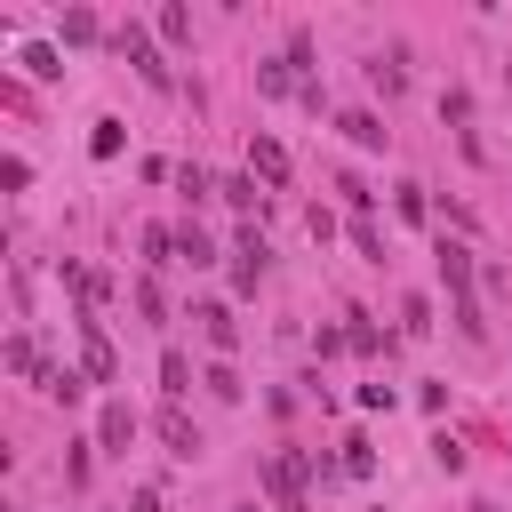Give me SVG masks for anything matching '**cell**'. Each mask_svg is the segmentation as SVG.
<instances>
[{
  "label": "cell",
  "instance_id": "obj_1",
  "mask_svg": "<svg viewBox=\"0 0 512 512\" xmlns=\"http://www.w3.org/2000/svg\"><path fill=\"white\" fill-rule=\"evenodd\" d=\"M440 280H448V304H456V336L488 344V320H480V296H472V248L464 240H440Z\"/></svg>",
  "mask_w": 512,
  "mask_h": 512
},
{
  "label": "cell",
  "instance_id": "obj_2",
  "mask_svg": "<svg viewBox=\"0 0 512 512\" xmlns=\"http://www.w3.org/2000/svg\"><path fill=\"white\" fill-rule=\"evenodd\" d=\"M304 480H312V448H304V456H296V448L264 456V488H272L280 512H304Z\"/></svg>",
  "mask_w": 512,
  "mask_h": 512
},
{
  "label": "cell",
  "instance_id": "obj_3",
  "mask_svg": "<svg viewBox=\"0 0 512 512\" xmlns=\"http://www.w3.org/2000/svg\"><path fill=\"white\" fill-rule=\"evenodd\" d=\"M256 280H264V232L248 224V232H240V248H232V288H240V296H256Z\"/></svg>",
  "mask_w": 512,
  "mask_h": 512
},
{
  "label": "cell",
  "instance_id": "obj_4",
  "mask_svg": "<svg viewBox=\"0 0 512 512\" xmlns=\"http://www.w3.org/2000/svg\"><path fill=\"white\" fill-rule=\"evenodd\" d=\"M120 56H128V64H136V72H144L152 88H168V64H160V48H152V40L136 32V24H120Z\"/></svg>",
  "mask_w": 512,
  "mask_h": 512
},
{
  "label": "cell",
  "instance_id": "obj_5",
  "mask_svg": "<svg viewBox=\"0 0 512 512\" xmlns=\"http://www.w3.org/2000/svg\"><path fill=\"white\" fill-rule=\"evenodd\" d=\"M128 440H136V416H128V400H112V408L96 416V448H104V456H128Z\"/></svg>",
  "mask_w": 512,
  "mask_h": 512
},
{
  "label": "cell",
  "instance_id": "obj_6",
  "mask_svg": "<svg viewBox=\"0 0 512 512\" xmlns=\"http://www.w3.org/2000/svg\"><path fill=\"white\" fill-rule=\"evenodd\" d=\"M160 440H168V456H200V424H192L176 400L160 408Z\"/></svg>",
  "mask_w": 512,
  "mask_h": 512
},
{
  "label": "cell",
  "instance_id": "obj_7",
  "mask_svg": "<svg viewBox=\"0 0 512 512\" xmlns=\"http://www.w3.org/2000/svg\"><path fill=\"white\" fill-rule=\"evenodd\" d=\"M80 368H88L96 384L112 376V344H104V328H96V320H80Z\"/></svg>",
  "mask_w": 512,
  "mask_h": 512
},
{
  "label": "cell",
  "instance_id": "obj_8",
  "mask_svg": "<svg viewBox=\"0 0 512 512\" xmlns=\"http://www.w3.org/2000/svg\"><path fill=\"white\" fill-rule=\"evenodd\" d=\"M248 168H256L264 184H288V152H280L272 136H256V144H248Z\"/></svg>",
  "mask_w": 512,
  "mask_h": 512
},
{
  "label": "cell",
  "instance_id": "obj_9",
  "mask_svg": "<svg viewBox=\"0 0 512 512\" xmlns=\"http://www.w3.org/2000/svg\"><path fill=\"white\" fill-rule=\"evenodd\" d=\"M336 128H344V136H352V144H360V152H376V144H384V136H392V128H384V120H376V112H344V120H336Z\"/></svg>",
  "mask_w": 512,
  "mask_h": 512
},
{
  "label": "cell",
  "instance_id": "obj_10",
  "mask_svg": "<svg viewBox=\"0 0 512 512\" xmlns=\"http://www.w3.org/2000/svg\"><path fill=\"white\" fill-rule=\"evenodd\" d=\"M192 320H200V336H208L216 352H232V336H240V328H232V312H224V304H200Z\"/></svg>",
  "mask_w": 512,
  "mask_h": 512
},
{
  "label": "cell",
  "instance_id": "obj_11",
  "mask_svg": "<svg viewBox=\"0 0 512 512\" xmlns=\"http://www.w3.org/2000/svg\"><path fill=\"white\" fill-rule=\"evenodd\" d=\"M160 392H168V400H184V392H192V360H184L176 344L160 352Z\"/></svg>",
  "mask_w": 512,
  "mask_h": 512
},
{
  "label": "cell",
  "instance_id": "obj_12",
  "mask_svg": "<svg viewBox=\"0 0 512 512\" xmlns=\"http://www.w3.org/2000/svg\"><path fill=\"white\" fill-rule=\"evenodd\" d=\"M368 80H376L384 96H400V88H408V56H400V48H392V56H376V64H368Z\"/></svg>",
  "mask_w": 512,
  "mask_h": 512
},
{
  "label": "cell",
  "instance_id": "obj_13",
  "mask_svg": "<svg viewBox=\"0 0 512 512\" xmlns=\"http://www.w3.org/2000/svg\"><path fill=\"white\" fill-rule=\"evenodd\" d=\"M24 72H32V80H56V72H64V56H56L48 40H32V48H24Z\"/></svg>",
  "mask_w": 512,
  "mask_h": 512
},
{
  "label": "cell",
  "instance_id": "obj_14",
  "mask_svg": "<svg viewBox=\"0 0 512 512\" xmlns=\"http://www.w3.org/2000/svg\"><path fill=\"white\" fill-rule=\"evenodd\" d=\"M392 216H400V224H424V216H432V208H424V184H400V192H392Z\"/></svg>",
  "mask_w": 512,
  "mask_h": 512
},
{
  "label": "cell",
  "instance_id": "obj_15",
  "mask_svg": "<svg viewBox=\"0 0 512 512\" xmlns=\"http://www.w3.org/2000/svg\"><path fill=\"white\" fill-rule=\"evenodd\" d=\"M176 256H184V264H216V248H208V232H200V224H184V232H176Z\"/></svg>",
  "mask_w": 512,
  "mask_h": 512
},
{
  "label": "cell",
  "instance_id": "obj_16",
  "mask_svg": "<svg viewBox=\"0 0 512 512\" xmlns=\"http://www.w3.org/2000/svg\"><path fill=\"white\" fill-rule=\"evenodd\" d=\"M40 392H48V400H64V408H72V400H80V376H72V368H40Z\"/></svg>",
  "mask_w": 512,
  "mask_h": 512
},
{
  "label": "cell",
  "instance_id": "obj_17",
  "mask_svg": "<svg viewBox=\"0 0 512 512\" xmlns=\"http://www.w3.org/2000/svg\"><path fill=\"white\" fill-rule=\"evenodd\" d=\"M336 464H344V472H352V480H368V472H376V448H368V440H360V432H352V440H344V456H336Z\"/></svg>",
  "mask_w": 512,
  "mask_h": 512
},
{
  "label": "cell",
  "instance_id": "obj_18",
  "mask_svg": "<svg viewBox=\"0 0 512 512\" xmlns=\"http://www.w3.org/2000/svg\"><path fill=\"white\" fill-rule=\"evenodd\" d=\"M88 472H96V440H72V456H64V480H72V488H88Z\"/></svg>",
  "mask_w": 512,
  "mask_h": 512
},
{
  "label": "cell",
  "instance_id": "obj_19",
  "mask_svg": "<svg viewBox=\"0 0 512 512\" xmlns=\"http://www.w3.org/2000/svg\"><path fill=\"white\" fill-rule=\"evenodd\" d=\"M352 248H360V256H368V264H384V232H376V224H368V216H352Z\"/></svg>",
  "mask_w": 512,
  "mask_h": 512
},
{
  "label": "cell",
  "instance_id": "obj_20",
  "mask_svg": "<svg viewBox=\"0 0 512 512\" xmlns=\"http://www.w3.org/2000/svg\"><path fill=\"white\" fill-rule=\"evenodd\" d=\"M8 368H16V376H32V384H40V352H32V336H8Z\"/></svg>",
  "mask_w": 512,
  "mask_h": 512
},
{
  "label": "cell",
  "instance_id": "obj_21",
  "mask_svg": "<svg viewBox=\"0 0 512 512\" xmlns=\"http://www.w3.org/2000/svg\"><path fill=\"white\" fill-rule=\"evenodd\" d=\"M176 192H184V200H208V192H224V184H208V168H176Z\"/></svg>",
  "mask_w": 512,
  "mask_h": 512
},
{
  "label": "cell",
  "instance_id": "obj_22",
  "mask_svg": "<svg viewBox=\"0 0 512 512\" xmlns=\"http://www.w3.org/2000/svg\"><path fill=\"white\" fill-rule=\"evenodd\" d=\"M424 328H432V304L408 296V304H400V336H424Z\"/></svg>",
  "mask_w": 512,
  "mask_h": 512
},
{
  "label": "cell",
  "instance_id": "obj_23",
  "mask_svg": "<svg viewBox=\"0 0 512 512\" xmlns=\"http://www.w3.org/2000/svg\"><path fill=\"white\" fill-rule=\"evenodd\" d=\"M432 456H440V472H464V440L456 432H432Z\"/></svg>",
  "mask_w": 512,
  "mask_h": 512
},
{
  "label": "cell",
  "instance_id": "obj_24",
  "mask_svg": "<svg viewBox=\"0 0 512 512\" xmlns=\"http://www.w3.org/2000/svg\"><path fill=\"white\" fill-rule=\"evenodd\" d=\"M88 152H96V160H112V152H120V120H96V136H88Z\"/></svg>",
  "mask_w": 512,
  "mask_h": 512
},
{
  "label": "cell",
  "instance_id": "obj_25",
  "mask_svg": "<svg viewBox=\"0 0 512 512\" xmlns=\"http://www.w3.org/2000/svg\"><path fill=\"white\" fill-rule=\"evenodd\" d=\"M224 200H232V208H264V192H256V176H232V184H224Z\"/></svg>",
  "mask_w": 512,
  "mask_h": 512
},
{
  "label": "cell",
  "instance_id": "obj_26",
  "mask_svg": "<svg viewBox=\"0 0 512 512\" xmlns=\"http://www.w3.org/2000/svg\"><path fill=\"white\" fill-rule=\"evenodd\" d=\"M64 40H96V16L88 8H64Z\"/></svg>",
  "mask_w": 512,
  "mask_h": 512
},
{
  "label": "cell",
  "instance_id": "obj_27",
  "mask_svg": "<svg viewBox=\"0 0 512 512\" xmlns=\"http://www.w3.org/2000/svg\"><path fill=\"white\" fill-rule=\"evenodd\" d=\"M208 392H216V400H240V376H232V368L216 360V368H208Z\"/></svg>",
  "mask_w": 512,
  "mask_h": 512
},
{
  "label": "cell",
  "instance_id": "obj_28",
  "mask_svg": "<svg viewBox=\"0 0 512 512\" xmlns=\"http://www.w3.org/2000/svg\"><path fill=\"white\" fill-rule=\"evenodd\" d=\"M128 512H160V488H136V504Z\"/></svg>",
  "mask_w": 512,
  "mask_h": 512
},
{
  "label": "cell",
  "instance_id": "obj_29",
  "mask_svg": "<svg viewBox=\"0 0 512 512\" xmlns=\"http://www.w3.org/2000/svg\"><path fill=\"white\" fill-rule=\"evenodd\" d=\"M472 512H496V504H472Z\"/></svg>",
  "mask_w": 512,
  "mask_h": 512
}]
</instances>
